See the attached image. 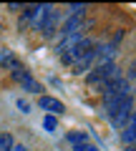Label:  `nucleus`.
Listing matches in <instances>:
<instances>
[{
  "label": "nucleus",
  "mask_w": 136,
  "mask_h": 151,
  "mask_svg": "<svg viewBox=\"0 0 136 151\" xmlns=\"http://www.w3.org/2000/svg\"><path fill=\"white\" fill-rule=\"evenodd\" d=\"M101 93H104V111L111 113V111H114V108L131 93V83H129V78H124V76H121V78L111 81Z\"/></svg>",
  "instance_id": "nucleus-1"
},
{
  "label": "nucleus",
  "mask_w": 136,
  "mask_h": 151,
  "mask_svg": "<svg viewBox=\"0 0 136 151\" xmlns=\"http://www.w3.org/2000/svg\"><path fill=\"white\" fill-rule=\"evenodd\" d=\"M116 78H121V73H119V65H116V63L93 65V68L86 73V81H88V86H93V88H101V91H104V88L109 86L111 81H116Z\"/></svg>",
  "instance_id": "nucleus-2"
},
{
  "label": "nucleus",
  "mask_w": 136,
  "mask_h": 151,
  "mask_svg": "<svg viewBox=\"0 0 136 151\" xmlns=\"http://www.w3.org/2000/svg\"><path fill=\"white\" fill-rule=\"evenodd\" d=\"M131 116H134V96L129 93V96L109 113V119H111V124H114L116 129H126L129 121H131Z\"/></svg>",
  "instance_id": "nucleus-3"
},
{
  "label": "nucleus",
  "mask_w": 136,
  "mask_h": 151,
  "mask_svg": "<svg viewBox=\"0 0 136 151\" xmlns=\"http://www.w3.org/2000/svg\"><path fill=\"white\" fill-rule=\"evenodd\" d=\"M93 48H96V43H93V40H88V38H81V40H78L73 48H68L65 53H60V60H63L65 65H71V68H73V65H76L86 53H91Z\"/></svg>",
  "instance_id": "nucleus-4"
},
{
  "label": "nucleus",
  "mask_w": 136,
  "mask_h": 151,
  "mask_svg": "<svg viewBox=\"0 0 136 151\" xmlns=\"http://www.w3.org/2000/svg\"><path fill=\"white\" fill-rule=\"evenodd\" d=\"M55 23H58V10L53 5H43L40 8V15H38V28L45 38H50L55 33Z\"/></svg>",
  "instance_id": "nucleus-5"
},
{
  "label": "nucleus",
  "mask_w": 136,
  "mask_h": 151,
  "mask_svg": "<svg viewBox=\"0 0 136 151\" xmlns=\"http://www.w3.org/2000/svg\"><path fill=\"white\" fill-rule=\"evenodd\" d=\"M13 78H15L18 83H20L23 88H25V91H30V93H40V96H43V86H40L38 81H35V78H33L30 73H28L25 68H18V70H13Z\"/></svg>",
  "instance_id": "nucleus-6"
},
{
  "label": "nucleus",
  "mask_w": 136,
  "mask_h": 151,
  "mask_svg": "<svg viewBox=\"0 0 136 151\" xmlns=\"http://www.w3.org/2000/svg\"><path fill=\"white\" fill-rule=\"evenodd\" d=\"M38 106L43 108V111H48L50 116H58V113H63V111H65L63 101H58L55 96H48V93H43V96L38 98Z\"/></svg>",
  "instance_id": "nucleus-7"
},
{
  "label": "nucleus",
  "mask_w": 136,
  "mask_h": 151,
  "mask_svg": "<svg viewBox=\"0 0 136 151\" xmlns=\"http://www.w3.org/2000/svg\"><path fill=\"white\" fill-rule=\"evenodd\" d=\"M114 55H116V45H114V43H106V45H96V65H106V63H114Z\"/></svg>",
  "instance_id": "nucleus-8"
},
{
  "label": "nucleus",
  "mask_w": 136,
  "mask_h": 151,
  "mask_svg": "<svg viewBox=\"0 0 136 151\" xmlns=\"http://www.w3.org/2000/svg\"><path fill=\"white\" fill-rule=\"evenodd\" d=\"M0 65L5 70H18V68H23V63H20V58H18L13 50H0Z\"/></svg>",
  "instance_id": "nucleus-9"
},
{
  "label": "nucleus",
  "mask_w": 136,
  "mask_h": 151,
  "mask_svg": "<svg viewBox=\"0 0 136 151\" xmlns=\"http://www.w3.org/2000/svg\"><path fill=\"white\" fill-rule=\"evenodd\" d=\"M78 30H83V15H71L68 20L63 23V38L65 35H78Z\"/></svg>",
  "instance_id": "nucleus-10"
},
{
  "label": "nucleus",
  "mask_w": 136,
  "mask_h": 151,
  "mask_svg": "<svg viewBox=\"0 0 136 151\" xmlns=\"http://www.w3.org/2000/svg\"><path fill=\"white\" fill-rule=\"evenodd\" d=\"M121 141H124L126 146H134L136 144V111H134V116H131L129 126L121 131Z\"/></svg>",
  "instance_id": "nucleus-11"
},
{
  "label": "nucleus",
  "mask_w": 136,
  "mask_h": 151,
  "mask_svg": "<svg viewBox=\"0 0 136 151\" xmlns=\"http://www.w3.org/2000/svg\"><path fill=\"white\" fill-rule=\"evenodd\" d=\"M13 149H15L13 134L10 131H3V134H0V151H13Z\"/></svg>",
  "instance_id": "nucleus-12"
},
{
  "label": "nucleus",
  "mask_w": 136,
  "mask_h": 151,
  "mask_svg": "<svg viewBox=\"0 0 136 151\" xmlns=\"http://www.w3.org/2000/svg\"><path fill=\"white\" fill-rule=\"evenodd\" d=\"M68 141H71L73 146L88 144V134H86V131H71V134H68Z\"/></svg>",
  "instance_id": "nucleus-13"
},
{
  "label": "nucleus",
  "mask_w": 136,
  "mask_h": 151,
  "mask_svg": "<svg viewBox=\"0 0 136 151\" xmlns=\"http://www.w3.org/2000/svg\"><path fill=\"white\" fill-rule=\"evenodd\" d=\"M43 126H45L48 131H55V116H50V113H48V116L43 119Z\"/></svg>",
  "instance_id": "nucleus-14"
},
{
  "label": "nucleus",
  "mask_w": 136,
  "mask_h": 151,
  "mask_svg": "<svg viewBox=\"0 0 136 151\" xmlns=\"http://www.w3.org/2000/svg\"><path fill=\"white\" fill-rule=\"evenodd\" d=\"M73 151H98V146H93L91 141H88V144H81V146H73Z\"/></svg>",
  "instance_id": "nucleus-15"
},
{
  "label": "nucleus",
  "mask_w": 136,
  "mask_h": 151,
  "mask_svg": "<svg viewBox=\"0 0 136 151\" xmlns=\"http://www.w3.org/2000/svg\"><path fill=\"white\" fill-rule=\"evenodd\" d=\"M18 111L28 113V111H30V103H28V101H23V98H20V101H18Z\"/></svg>",
  "instance_id": "nucleus-16"
},
{
  "label": "nucleus",
  "mask_w": 136,
  "mask_h": 151,
  "mask_svg": "<svg viewBox=\"0 0 136 151\" xmlns=\"http://www.w3.org/2000/svg\"><path fill=\"white\" fill-rule=\"evenodd\" d=\"M131 78H136V58H134V63H131V68H129V81Z\"/></svg>",
  "instance_id": "nucleus-17"
},
{
  "label": "nucleus",
  "mask_w": 136,
  "mask_h": 151,
  "mask_svg": "<svg viewBox=\"0 0 136 151\" xmlns=\"http://www.w3.org/2000/svg\"><path fill=\"white\" fill-rule=\"evenodd\" d=\"M13 151H30V149H25V146H15Z\"/></svg>",
  "instance_id": "nucleus-18"
}]
</instances>
